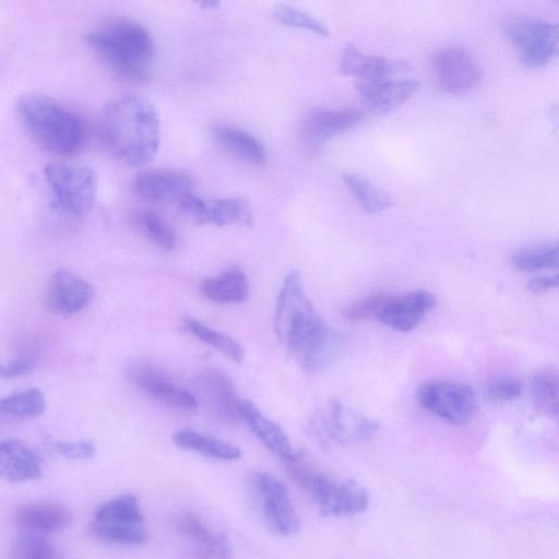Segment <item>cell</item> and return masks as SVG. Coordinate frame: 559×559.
Listing matches in <instances>:
<instances>
[{
	"label": "cell",
	"mask_w": 559,
	"mask_h": 559,
	"mask_svg": "<svg viewBox=\"0 0 559 559\" xmlns=\"http://www.w3.org/2000/svg\"><path fill=\"white\" fill-rule=\"evenodd\" d=\"M195 388L211 414L225 423H235L239 417L240 397L229 377L218 369H205L195 380Z\"/></svg>",
	"instance_id": "obj_19"
},
{
	"label": "cell",
	"mask_w": 559,
	"mask_h": 559,
	"mask_svg": "<svg viewBox=\"0 0 559 559\" xmlns=\"http://www.w3.org/2000/svg\"><path fill=\"white\" fill-rule=\"evenodd\" d=\"M91 532L99 539L124 546H138L150 537L138 498L123 493L103 503L94 513Z\"/></svg>",
	"instance_id": "obj_7"
},
{
	"label": "cell",
	"mask_w": 559,
	"mask_h": 559,
	"mask_svg": "<svg viewBox=\"0 0 559 559\" xmlns=\"http://www.w3.org/2000/svg\"><path fill=\"white\" fill-rule=\"evenodd\" d=\"M355 90L370 111L386 114L407 102L419 90V82L411 79L355 81Z\"/></svg>",
	"instance_id": "obj_21"
},
{
	"label": "cell",
	"mask_w": 559,
	"mask_h": 559,
	"mask_svg": "<svg viewBox=\"0 0 559 559\" xmlns=\"http://www.w3.org/2000/svg\"><path fill=\"white\" fill-rule=\"evenodd\" d=\"M344 185L361 209L370 214L379 213L393 204L392 198L373 186L369 179L353 173L342 175Z\"/></svg>",
	"instance_id": "obj_32"
},
{
	"label": "cell",
	"mask_w": 559,
	"mask_h": 559,
	"mask_svg": "<svg viewBox=\"0 0 559 559\" xmlns=\"http://www.w3.org/2000/svg\"><path fill=\"white\" fill-rule=\"evenodd\" d=\"M176 526L199 559H231L228 537L213 530L198 515L186 512L177 516Z\"/></svg>",
	"instance_id": "obj_22"
},
{
	"label": "cell",
	"mask_w": 559,
	"mask_h": 559,
	"mask_svg": "<svg viewBox=\"0 0 559 559\" xmlns=\"http://www.w3.org/2000/svg\"><path fill=\"white\" fill-rule=\"evenodd\" d=\"M559 247L557 242H543L518 249L511 255V264L519 271L538 272L557 269Z\"/></svg>",
	"instance_id": "obj_30"
},
{
	"label": "cell",
	"mask_w": 559,
	"mask_h": 559,
	"mask_svg": "<svg viewBox=\"0 0 559 559\" xmlns=\"http://www.w3.org/2000/svg\"><path fill=\"white\" fill-rule=\"evenodd\" d=\"M388 298L386 294H371L343 309V316L350 322L378 319Z\"/></svg>",
	"instance_id": "obj_37"
},
{
	"label": "cell",
	"mask_w": 559,
	"mask_h": 559,
	"mask_svg": "<svg viewBox=\"0 0 559 559\" xmlns=\"http://www.w3.org/2000/svg\"><path fill=\"white\" fill-rule=\"evenodd\" d=\"M177 203L180 210L197 224L249 226L253 219L250 204L241 197L207 200L190 192Z\"/></svg>",
	"instance_id": "obj_13"
},
{
	"label": "cell",
	"mask_w": 559,
	"mask_h": 559,
	"mask_svg": "<svg viewBox=\"0 0 559 559\" xmlns=\"http://www.w3.org/2000/svg\"><path fill=\"white\" fill-rule=\"evenodd\" d=\"M94 297L93 286L67 269L57 270L46 290L47 308L59 316H72L86 308Z\"/></svg>",
	"instance_id": "obj_18"
},
{
	"label": "cell",
	"mask_w": 559,
	"mask_h": 559,
	"mask_svg": "<svg viewBox=\"0 0 559 559\" xmlns=\"http://www.w3.org/2000/svg\"><path fill=\"white\" fill-rule=\"evenodd\" d=\"M417 400L427 412L455 426L466 424L476 406L475 394L469 386L447 380L423 383L418 388Z\"/></svg>",
	"instance_id": "obj_10"
},
{
	"label": "cell",
	"mask_w": 559,
	"mask_h": 559,
	"mask_svg": "<svg viewBox=\"0 0 559 559\" xmlns=\"http://www.w3.org/2000/svg\"><path fill=\"white\" fill-rule=\"evenodd\" d=\"M37 364L33 354H25L9 361H0V378L12 379L31 372Z\"/></svg>",
	"instance_id": "obj_39"
},
{
	"label": "cell",
	"mask_w": 559,
	"mask_h": 559,
	"mask_svg": "<svg viewBox=\"0 0 559 559\" xmlns=\"http://www.w3.org/2000/svg\"><path fill=\"white\" fill-rule=\"evenodd\" d=\"M139 225L147 238L165 251H171L177 245L175 230L159 215L154 212H142Z\"/></svg>",
	"instance_id": "obj_35"
},
{
	"label": "cell",
	"mask_w": 559,
	"mask_h": 559,
	"mask_svg": "<svg viewBox=\"0 0 559 559\" xmlns=\"http://www.w3.org/2000/svg\"><path fill=\"white\" fill-rule=\"evenodd\" d=\"M15 114L22 128L39 146L56 155H72L85 143L82 118L56 98L38 92L21 95Z\"/></svg>",
	"instance_id": "obj_3"
},
{
	"label": "cell",
	"mask_w": 559,
	"mask_h": 559,
	"mask_svg": "<svg viewBox=\"0 0 559 559\" xmlns=\"http://www.w3.org/2000/svg\"><path fill=\"white\" fill-rule=\"evenodd\" d=\"M212 132L216 143L237 159L254 166L265 164V147L251 133L224 123L214 126Z\"/></svg>",
	"instance_id": "obj_26"
},
{
	"label": "cell",
	"mask_w": 559,
	"mask_h": 559,
	"mask_svg": "<svg viewBox=\"0 0 559 559\" xmlns=\"http://www.w3.org/2000/svg\"><path fill=\"white\" fill-rule=\"evenodd\" d=\"M558 286V275H536L528 280L527 289L533 294H545Z\"/></svg>",
	"instance_id": "obj_41"
},
{
	"label": "cell",
	"mask_w": 559,
	"mask_h": 559,
	"mask_svg": "<svg viewBox=\"0 0 559 559\" xmlns=\"http://www.w3.org/2000/svg\"><path fill=\"white\" fill-rule=\"evenodd\" d=\"M44 177L51 195V207L70 218H82L93 207L96 197V175L87 166L49 163Z\"/></svg>",
	"instance_id": "obj_5"
},
{
	"label": "cell",
	"mask_w": 559,
	"mask_h": 559,
	"mask_svg": "<svg viewBox=\"0 0 559 559\" xmlns=\"http://www.w3.org/2000/svg\"><path fill=\"white\" fill-rule=\"evenodd\" d=\"M100 132L115 156L129 165L144 166L154 159L159 147V115L147 97L129 93L106 103Z\"/></svg>",
	"instance_id": "obj_2"
},
{
	"label": "cell",
	"mask_w": 559,
	"mask_h": 559,
	"mask_svg": "<svg viewBox=\"0 0 559 559\" xmlns=\"http://www.w3.org/2000/svg\"><path fill=\"white\" fill-rule=\"evenodd\" d=\"M128 378L148 396L176 408L194 411L197 396L170 381L159 369L145 361H134L127 369Z\"/></svg>",
	"instance_id": "obj_14"
},
{
	"label": "cell",
	"mask_w": 559,
	"mask_h": 559,
	"mask_svg": "<svg viewBox=\"0 0 559 559\" xmlns=\"http://www.w3.org/2000/svg\"><path fill=\"white\" fill-rule=\"evenodd\" d=\"M432 72L442 91L461 95L476 90L483 81V70L468 50L449 46L432 58Z\"/></svg>",
	"instance_id": "obj_12"
},
{
	"label": "cell",
	"mask_w": 559,
	"mask_h": 559,
	"mask_svg": "<svg viewBox=\"0 0 559 559\" xmlns=\"http://www.w3.org/2000/svg\"><path fill=\"white\" fill-rule=\"evenodd\" d=\"M183 326L198 340L213 347L229 360L236 364L242 362L245 349L230 335L213 330L194 318L183 319Z\"/></svg>",
	"instance_id": "obj_31"
},
{
	"label": "cell",
	"mask_w": 559,
	"mask_h": 559,
	"mask_svg": "<svg viewBox=\"0 0 559 559\" xmlns=\"http://www.w3.org/2000/svg\"><path fill=\"white\" fill-rule=\"evenodd\" d=\"M10 559H59V556L44 535L23 532L13 543Z\"/></svg>",
	"instance_id": "obj_34"
},
{
	"label": "cell",
	"mask_w": 559,
	"mask_h": 559,
	"mask_svg": "<svg viewBox=\"0 0 559 559\" xmlns=\"http://www.w3.org/2000/svg\"><path fill=\"white\" fill-rule=\"evenodd\" d=\"M199 5H201L203 9L212 10L216 9L219 5V2L215 0H203L199 2Z\"/></svg>",
	"instance_id": "obj_42"
},
{
	"label": "cell",
	"mask_w": 559,
	"mask_h": 559,
	"mask_svg": "<svg viewBox=\"0 0 559 559\" xmlns=\"http://www.w3.org/2000/svg\"><path fill=\"white\" fill-rule=\"evenodd\" d=\"M132 189L139 198L151 203L178 202L185 194L193 192L194 180L181 170L150 169L135 175Z\"/></svg>",
	"instance_id": "obj_17"
},
{
	"label": "cell",
	"mask_w": 559,
	"mask_h": 559,
	"mask_svg": "<svg viewBox=\"0 0 559 559\" xmlns=\"http://www.w3.org/2000/svg\"><path fill=\"white\" fill-rule=\"evenodd\" d=\"M47 403L45 395L37 388L0 397V416L13 418H35L43 415Z\"/></svg>",
	"instance_id": "obj_33"
},
{
	"label": "cell",
	"mask_w": 559,
	"mask_h": 559,
	"mask_svg": "<svg viewBox=\"0 0 559 559\" xmlns=\"http://www.w3.org/2000/svg\"><path fill=\"white\" fill-rule=\"evenodd\" d=\"M14 520L24 532L43 535L63 531L71 524L72 514L64 506L43 502L16 509Z\"/></svg>",
	"instance_id": "obj_25"
},
{
	"label": "cell",
	"mask_w": 559,
	"mask_h": 559,
	"mask_svg": "<svg viewBox=\"0 0 559 559\" xmlns=\"http://www.w3.org/2000/svg\"><path fill=\"white\" fill-rule=\"evenodd\" d=\"M522 390L519 381L503 379L491 383L487 389V395L497 402H511L521 396Z\"/></svg>",
	"instance_id": "obj_40"
},
{
	"label": "cell",
	"mask_w": 559,
	"mask_h": 559,
	"mask_svg": "<svg viewBox=\"0 0 559 559\" xmlns=\"http://www.w3.org/2000/svg\"><path fill=\"white\" fill-rule=\"evenodd\" d=\"M56 451L68 460H87L94 456L96 448L93 441L83 440L74 442H61L55 443Z\"/></svg>",
	"instance_id": "obj_38"
},
{
	"label": "cell",
	"mask_w": 559,
	"mask_h": 559,
	"mask_svg": "<svg viewBox=\"0 0 559 559\" xmlns=\"http://www.w3.org/2000/svg\"><path fill=\"white\" fill-rule=\"evenodd\" d=\"M173 441L179 448L219 461H236L242 454L241 450L233 443L188 428L177 430L173 435Z\"/></svg>",
	"instance_id": "obj_28"
},
{
	"label": "cell",
	"mask_w": 559,
	"mask_h": 559,
	"mask_svg": "<svg viewBox=\"0 0 559 559\" xmlns=\"http://www.w3.org/2000/svg\"><path fill=\"white\" fill-rule=\"evenodd\" d=\"M247 489L260 519L281 536L296 534L300 527L298 514L283 483L265 472L248 476Z\"/></svg>",
	"instance_id": "obj_9"
},
{
	"label": "cell",
	"mask_w": 559,
	"mask_h": 559,
	"mask_svg": "<svg viewBox=\"0 0 559 559\" xmlns=\"http://www.w3.org/2000/svg\"><path fill=\"white\" fill-rule=\"evenodd\" d=\"M506 38L515 48L521 63L540 68L558 53V25L521 12L507 13L501 20Z\"/></svg>",
	"instance_id": "obj_6"
},
{
	"label": "cell",
	"mask_w": 559,
	"mask_h": 559,
	"mask_svg": "<svg viewBox=\"0 0 559 559\" xmlns=\"http://www.w3.org/2000/svg\"><path fill=\"white\" fill-rule=\"evenodd\" d=\"M238 412L240 420L247 424L252 433L269 451L283 461L295 453L284 429L265 416L253 402L240 399Z\"/></svg>",
	"instance_id": "obj_23"
},
{
	"label": "cell",
	"mask_w": 559,
	"mask_h": 559,
	"mask_svg": "<svg viewBox=\"0 0 559 559\" xmlns=\"http://www.w3.org/2000/svg\"><path fill=\"white\" fill-rule=\"evenodd\" d=\"M338 70L344 75L355 78L356 81H378L408 72L411 64L401 59L365 53L348 43L342 51Z\"/></svg>",
	"instance_id": "obj_20"
},
{
	"label": "cell",
	"mask_w": 559,
	"mask_h": 559,
	"mask_svg": "<svg viewBox=\"0 0 559 559\" xmlns=\"http://www.w3.org/2000/svg\"><path fill=\"white\" fill-rule=\"evenodd\" d=\"M325 516H347L364 512L370 502L367 489L354 479L335 480L313 467L298 485Z\"/></svg>",
	"instance_id": "obj_8"
},
{
	"label": "cell",
	"mask_w": 559,
	"mask_h": 559,
	"mask_svg": "<svg viewBox=\"0 0 559 559\" xmlns=\"http://www.w3.org/2000/svg\"><path fill=\"white\" fill-rule=\"evenodd\" d=\"M365 119L366 114L355 107H312L302 116L299 124L301 146L307 154H316L330 139L356 128Z\"/></svg>",
	"instance_id": "obj_11"
},
{
	"label": "cell",
	"mask_w": 559,
	"mask_h": 559,
	"mask_svg": "<svg viewBox=\"0 0 559 559\" xmlns=\"http://www.w3.org/2000/svg\"><path fill=\"white\" fill-rule=\"evenodd\" d=\"M322 427L326 436L340 444L367 441L380 430L378 421L334 399L326 403L322 416Z\"/></svg>",
	"instance_id": "obj_15"
},
{
	"label": "cell",
	"mask_w": 559,
	"mask_h": 559,
	"mask_svg": "<svg viewBox=\"0 0 559 559\" xmlns=\"http://www.w3.org/2000/svg\"><path fill=\"white\" fill-rule=\"evenodd\" d=\"M202 294L218 304H240L249 296V283L239 267H231L218 276L206 277L201 284Z\"/></svg>",
	"instance_id": "obj_27"
},
{
	"label": "cell",
	"mask_w": 559,
	"mask_h": 559,
	"mask_svg": "<svg viewBox=\"0 0 559 559\" xmlns=\"http://www.w3.org/2000/svg\"><path fill=\"white\" fill-rule=\"evenodd\" d=\"M85 43L120 76L135 82L150 78L155 43L136 22L129 19L105 21L86 33Z\"/></svg>",
	"instance_id": "obj_4"
},
{
	"label": "cell",
	"mask_w": 559,
	"mask_h": 559,
	"mask_svg": "<svg viewBox=\"0 0 559 559\" xmlns=\"http://www.w3.org/2000/svg\"><path fill=\"white\" fill-rule=\"evenodd\" d=\"M273 16L280 23L311 32L319 36H329L330 32L328 27L311 14L299 10L297 8L280 4L273 9Z\"/></svg>",
	"instance_id": "obj_36"
},
{
	"label": "cell",
	"mask_w": 559,
	"mask_h": 559,
	"mask_svg": "<svg viewBox=\"0 0 559 559\" xmlns=\"http://www.w3.org/2000/svg\"><path fill=\"white\" fill-rule=\"evenodd\" d=\"M273 326L278 342L308 373L332 366L346 347L345 337L324 321L308 298L297 270H290L283 280Z\"/></svg>",
	"instance_id": "obj_1"
},
{
	"label": "cell",
	"mask_w": 559,
	"mask_h": 559,
	"mask_svg": "<svg viewBox=\"0 0 559 559\" xmlns=\"http://www.w3.org/2000/svg\"><path fill=\"white\" fill-rule=\"evenodd\" d=\"M558 371L555 367H544L532 379V396L539 414L550 419L558 417Z\"/></svg>",
	"instance_id": "obj_29"
},
{
	"label": "cell",
	"mask_w": 559,
	"mask_h": 559,
	"mask_svg": "<svg viewBox=\"0 0 559 559\" xmlns=\"http://www.w3.org/2000/svg\"><path fill=\"white\" fill-rule=\"evenodd\" d=\"M436 305V297L426 289L388 295L378 320L394 331L407 333L416 329Z\"/></svg>",
	"instance_id": "obj_16"
},
{
	"label": "cell",
	"mask_w": 559,
	"mask_h": 559,
	"mask_svg": "<svg viewBox=\"0 0 559 559\" xmlns=\"http://www.w3.org/2000/svg\"><path fill=\"white\" fill-rule=\"evenodd\" d=\"M43 474L40 456L16 439L0 442V478L23 483L37 479Z\"/></svg>",
	"instance_id": "obj_24"
}]
</instances>
